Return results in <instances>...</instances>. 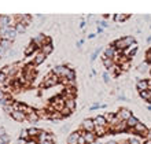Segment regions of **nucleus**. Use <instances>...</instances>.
Listing matches in <instances>:
<instances>
[{"label":"nucleus","mask_w":151,"mask_h":144,"mask_svg":"<svg viewBox=\"0 0 151 144\" xmlns=\"http://www.w3.org/2000/svg\"><path fill=\"white\" fill-rule=\"evenodd\" d=\"M0 36L3 37L4 40H10L12 41L17 37V30L15 28H6V29H0Z\"/></svg>","instance_id":"1"},{"label":"nucleus","mask_w":151,"mask_h":144,"mask_svg":"<svg viewBox=\"0 0 151 144\" xmlns=\"http://www.w3.org/2000/svg\"><path fill=\"white\" fill-rule=\"evenodd\" d=\"M135 43V39L132 36H127L124 37V39H119V40L115 41V47L119 48V49H125V48H128L129 45H132Z\"/></svg>","instance_id":"2"},{"label":"nucleus","mask_w":151,"mask_h":144,"mask_svg":"<svg viewBox=\"0 0 151 144\" xmlns=\"http://www.w3.org/2000/svg\"><path fill=\"white\" fill-rule=\"evenodd\" d=\"M58 84V76L51 73V74H48L45 78H44V82H43V87L44 88H50V87H54V85Z\"/></svg>","instance_id":"3"},{"label":"nucleus","mask_w":151,"mask_h":144,"mask_svg":"<svg viewBox=\"0 0 151 144\" xmlns=\"http://www.w3.org/2000/svg\"><path fill=\"white\" fill-rule=\"evenodd\" d=\"M83 128L85 132H92L95 129V124L92 120H84L83 121Z\"/></svg>","instance_id":"4"},{"label":"nucleus","mask_w":151,"mask_h":144,"mask_svg":"<svg viewBox=\"0 0 151 144\" xmlns=\"http://www.w3.org/2000/svg\"><path fill=\"white\" fill-rule=\"evenodd\" d=\"M133 129H135V132H136V133H139V135H143V136H146V135L148 133L147 128H146V125H144V124H140V122H139L137 125H136V126H135Z\"/></svg>","instance_id":"5"},{"label":"nucleus","mask_w":151,"mask_h":144,"mask_svg":"<svg viewBox=\"0 0 151 144\" xmlns=\"http://www.w3.org/2000/svg\"><path fill=\"white\" fill-rule=\"evenodd\" d=\"M10 16L7 15H0V29H6L10 26Z\"/></svg>","instance_id":"6"},{"label":"nucleus","mask_w":151,"mask_h":144,"mask_svg":"<svg viewBox=\"0 0 151 144\" xmlns=\"http://www.w3.org/2000/svg\"><path fill=\"white\" fill-rule=\"evenodd\" d=\"M68 70H69V69H66L65 66H58V67L54 70V74H56L58 77H62V78H65V76H66Z\"/></svg>","instance_id":"7"},{"label":"nucleus","mask_w":151,"mask_h":144,"mask_svg":"<svg viewBox=\"0 0 151 144\" xmlns=\"http://www.w3.org/2000/svg\"><path fill=\"white\" fill-rule=\"evenodd\" d=\"M80 136H81V135H80L78 132L70 133V135H69V139H68V143H69V144H77V141H78Z\"/></svg>","instance_id":"8"},{"label":"nucleus","mask_w":151,"mask_h":144,"mask_svg":"<svg viewBox=\"0 0 151 144\" xmlns=\"http://www.w3.org/2000/svg\"><path fill=\"white\" fill-rule=\"evenodd\" d=\"M11 117L15 121H18V122H21V121H24L25 118H26V115H25L24 112H21V111H12L11 112Z\"/></svg>","instance_id":"9"},{"label":"nucleus","mask_w":151,"mask_h":144,"mask_svg":"<svg viewBox=\"0 0 151 144\" xmlns=\"http://www.w3.org/2000/svg\"><path fill=\"white\" fill-rule=\"evenodd\" d=\"M93 124H95V126H102V128H104L107 122H106V118H104V117L99 115V117H96L95 120H93Z\"/></svg>","instance_id":"10"},{"label":"nucleus","mask_w":151,"mask_h":144,"mask_svg":"<svg viewBox=\"0 0 151 144\" xmlns=\"http://www.w3.org/2000/svg\"><path fill=\"white\" fill-rule=\"evenodd\" d=\"M54 51V45L50 43V44H44L43 47H41V54H44V55H50L51 52Z\"/></svg>","instance_id":"11"},{"label":"nucleus","mask_w":151,"mask_h":144,"mask_svg":"<svg viewBox=\"0 0 151 144\" xmlns=\"http://www.w3.org/2000/svg\"><path fill=\"white\" fill-rule=\"evenodd\" d=\"M119 118H122V120H125V121H128L129 118L132 117V112L129 111V110H127V108H122L121 111H119Z\"/></svg>","instance_id":"12"},{"label":"nucleus","mask_w":151,"mask_h":144,"mask_svg":"<svg viewBox=\"0 0 151 144\" xmlns=\"http://www.w3.org/2000/svg\"><path fill=\"white\" fill-rule=\"evenodd\" d=\"M104 58H110V59H114L115 58V48L114 47H109L106 51H104Z\"/></svg>","instance_id":"13"},{"label":"nucleus","mask_w":151,"mask_h":144,"mask_svg":"<svg viewBox=\"0 0 151 144\" xmlns=\"http://www.w3.org/2000/svg\"><path fill=\"white\" fill-rule=\"evenodd\" d=\"M83 136L85 137V141H87V144L93 143V141H95V139H96V135H93L92 132H85Z\"/></svg>","instance_id":"14"},{"label":"nucleus","mask_w":151,"mask_h":144,"mask_svg":"<svg viewBox=\"0 0 151 144\" xmlns=\"http://www.w3.org/2000/svg\"><path fill=\"white\" fill-rule=\"evenodd\" d=\"M65 106H66V108H68V111H73L76 108V100L74 99H68L66 102H65Z\"/></svg>","instance_id":"15"},{"label":"nucleus","mask_w":151,"mask_h":144,"mask_svg":"<svg viewBox=\"0 0 151 144\" xmlns=\"http://www.w3.org/2000/svg\"><path fill=\"white\" fill-rule=\"evenodd\" d=\"M54 107L56 108V110H63L65 108V100L60 99V97H56L55 99V104H54Z\"/></svg>","instance_id":"16"},{"label":"nucleus","mask_w":151,"mask_h":144,"mask_svg":"<svg viewBox=\"0 0 151 144\" xmlns=\"http://www.w3.org/2000/svg\"><path fill=\"white\" fill-rule=\"evenodd\" d=\"M136 49H137V45H136V43H133L132 45H129L128 48H125V55H133L136 52Z\"/></svg>","instance_id":"17"},{"label":"nucleus","mask_w":151,"mask_h":144,"mask_svg":"<svg viewBox=\"0 0 151 144\" xmlns=\"http://www.w3.org/2000/svg\"><path fill=\"white\" fill-rule=\"evenodd\" d=\"M44 59H45V55L40 52V54H37V55H36L35 60H33V63H35V64H41L44 62Z\"/></svg>","instance_id":"18"},{"label":"nucleus","mask_w":151,"mask_h":144,"mask_svg":"<svg viewBox=\"0 0 151 144\" xmlns=\"http://www.w3.org/2000/svg\"><path fill=\"white\" fill-rule=\"evenodd\" d=\"M137 88H139L140 92H143V91H147V88H148V82H147V81H144V80L139 81V82H137Z\"/></svg>","instance_id":"19"},{"label":"nucleus","mask_w":151,"mask_h":144,"mask_svg":"<svg viewBox=\"0 0 151 144\" xmlns=\"http://www.w3.org/2000/svg\"><path fill=\"white\" fill-rule=\"evenodd\" d=\"M137 124H139V121H137V118H135L133 115H132L131 118L127 121V125H128V126H131V128H135Z\"/></svg>","instance_id":"20"},{"label":"nucleus","mask_w":151,"mask_h":144,"mask_svg":"<svg viewBox=\"0 0 151 144\" xmlns=\"http://www.w3.org/2000/svg\"><path fill=\"white\" fill-rule=\"evenodd\" d=\"M103 64H104V67L111 69L113 66H114V62H113V59H110V58H104V59H103Z\"/></svg>","instance_id":"21"},{"label":"nucleus","mask_w":151,"mask_h":144,"mask_svg":"<svg viewBox=\"0 0 151 144\" xmlns=\"http://www.w3.org/2000/svg\"><path fill=\"white\" fill-rule=\"evenodd\" d=\"M65 78H66L68 81H73V80L76 78V74H74V72H73L72 69H69V70H68V73H66Z\"/></svg>","instance_id":"22"},{"label":"nucleus","mask_w":151,"mask_h":144,"mask_svg":"<svg viewBox=\"0 0 151 144\" xmlns=\"http://www.w3.org/2000/svg\"><path fill=\"white\" fill-rule=\"evenodd\" d=\"M35 51H36V45L33 44V43L25 48V54H26V55H30V54H33Z\"/></svg>","instance_id":"23"},{"label":"nucleus","mask_w":151,"mask_h":144,"mask_svg":"<svg viewBox=\"0 0 151 144\" xmlns=\"http://www.w3.org/2000/svg\"><path fill=\"white\" fill-rule=\"evenodd\" d=\"M0 45L4 48V49H8V48L11 47V41L10 40H4V39H1L0 40Z\"/></svg>","instance_id":"24"},{"label":"nucleus","mask_w":151,"mask_h":144,"mask_svg":"<svg viewBox=\"0 0 151 144\" xmlns=\"http://www.w3.org/2000/svg\"><path fill=\"white\" fill-rule=\"evenodd\" d=\"M15 30H17V33H24L25 30H26V28H25L24 24L18 22V24H17V26H15Z\"/></svg>","instance_id":"25"},{"label":"nucleus","mask_w":151,"mask_h":144,"mask_svg":"<svg viewBox=\"0 0 151 144\" xmlns=\"http://www.w3.org/2000/svg\"><path fill=\"white\" fill-rule=\"evenodd\" d=\"M140 96L146 100H151V91H143V92H140Z\"/></svg>","instance_id":"26"},{"label":"nucleus","mask_w":151,"mask_h":144,"mask_svg":"<svg viewBox=\"0 0 151 144\" xmlns=\"http://www.w3.org/2000/svg\"><path fill=\"white\" fill-rule=\"evenodd\" d=\"M28 132H29V136H39L40 133V130L39 129H36V128H30V129H28Z\"/></svg>","instance_id":"27"},{"label":"nucleus","mask_w":151,"mask_h":144,"mask_svg":"<svg viewBox=\"0 0 151 144\" xmlns=\"http://www.w3.org/2000/svg\"><path fill=\"white\" fill-rule=\"evenodd\" d=\"M96 129V135L98 136H103V133L106 132V128H102V126H95Z\"/></svg>","instance_id":"28"},{"label":"nucleus","mask_w":151,"mask_h":144,"mask_svg":"<svg viewBox=\"0 0 151 144\" xmlns=\"http://www.w3.org/2000/svg\"><path fill=\"white\" fill-rule=\"evenodd\" d=\"M28 118H29V120H30V121H33V122H36V121H37V118H39V117H37V114H36V112H35V111H32V112H30V114H29V115H28Z\"/></svg>","instance_id":"29"},{"label":"nucleus","mask_w":151,"mask_h":144,"mask_svg":"<svg viewBox=\"0 0 151 144\" xmlns=\"http://www.w3.org/2000/svg\"><path fill=\"white\" fill-rule=\"evenodd\" d=\"M128 125L125 124V122H119V125H117L115 126V130H125V128H127Z\"/></svg>","instance_id":"30"},{"label":"nucleus","mask_w":151,"mask_h":144,"mask_svg":"<svg viewBox=\"0 0 151 144\" xmlns=\"http://www.w3.org/2000/svg\"><path fill=\"white\" fill-rule=\"evenodd\" d=\"M6 80H7V76L0 72V85H1V84H6Z\"/></svg>","instance_id":"31"},{"label":"nucleus","mask_w":151,"mask_h":144,"mask_svg":"<svg viewBox=\"0 0 151 144\" xmlns=\"http://www.w3.org/2000/svg\"><path fill=\"white\" fill-rule=\"evenodd\" d=\"M127 19V15H124V14H117L115 15V21H124Z\"/></svg>","instance_id":"32"},{"label":"nucleus","mask_w":151,"mask_h":144,"mask_svg":"<svg viewBox=\"0 0 151 144\" xmlns=\"http://www.w3.org/2000/svg\"><path fill=\"white\" fill-rule=\"evenodd\" d=\"M129 144H142L140 143L139 139H135V137H132V139H129V141H128Z\"/></svg>","instance_id":"33"},{"label":"nucleus","mask_w":151,"mask_h":144,"mask_svg":"<svg viewBox=\"0 0 151 144\" xmlns=\"http://www.w3.org/2000/svg\"><path fill=\"white\" fill-rule=\"evenodd\" d=\"M28 137H29L28 130H22V132H21V139H28Z\"/></svg>","instance_id":"34"},{"label":"nucleus","mask_w":151,"mask_h":144,"mask_svg":"<svg viewBox=\"0 0 151 144\" xmlns=\"http://www.w3.org/2000/svg\"><path fill=\"white\" fill-rule=\"evenodd\" d=\"M77 144H87V141H85V137L81 135L80 136V139H78V141H77Z\"/></svg>","instance_id":"35"},{"label":"nucleus","mask_w":151,"mask_h":144,"mask_svg":"<svg viewBox=\"0 0 151 144\" xmlns=\"http://www.w3.org/2000/svg\"><path fill=\"white\" fill-rule=\"evenodd\" d=\"M1 139H3V141H4V143H8V141H10V137H8V135H7V133H6V135H4V136L1 137Z\"/></svg>","instance_id":"36"},{"label":"nucleus","mask_w":151,"mask_h":144,"mask_svg":"<svg viewBox=\"0 0 151 144\" xmlns=\"http://www.w3.org/2000/svg\"><path fill=\"white\" fill-rule=\"evenodd\" d=\"M146 67H147V63H143V64H142V66H140V69H139V70H140V72H146V70H147V69H146Z\"/></svg>","instance_id":"37"},{"label":"nucleus","mask_w":151,"mask_h":144,"mask_svg":"<svg viewBox=\"0 0 151 144\" xmlns=\"http://www.w3.org/2000/svg\"><path fill=\"white\" fill-rule=\"evenodd\" d=\"M28 143V140H26V139H21L19 137V140H18V144H26Z\"/></svg>","instance_id":"38"},{"label":"nucleus","mask_w":151,"mask_h":144,"mask_svg":"<svg viewBox=\"0 0 151 144\" xmlns=\"http://www.w3.org/2000/svg\"><path fill=\"white\" fill-rule=\"evenodd\" d=\"M147 59H148V62H150V64H151V49H148V52H147Z\"/></svg>","instance_id":"39"},{"label":"nucleus","mask_w":151,"mask_h":144,"mask_svg":"<svg viewBox=\"0 0 151 144\" xmlns=\"http://www.w3.org/2000/svg\"><path fill=\"white\" fill-rule=\"evenodd\" d=\"M4 135H6V130H4L3 128H0V137H3Z\"/></svg>","instance_id":"40"},{"label":"nucleus","mask_w":151,"mask_h":144,"mask_svg":"<svg viewBox=\"0 0 151 144\" xmlns=\"http://www.w3.org/2000/svg\"><path fill=\"white\" fill-rule=\"evenodd\" d=\"M26 144H37V141L36 140H28V143Z\"/></svg>","instance_id":"41"},{"label":"nucleus","mask_w":151,"mask_h":144,"mask_svg":"<svg viewBox=\"0 0 151 144\" xmlns=\"http://www.w3.org/2000/svg\"><path fill=\"white\" fill-rule=\"evenodd\" d=\"M4 51H6V49H4V48L1 47V45H0V55H3V54H4Z\"/></svg>","instance_id":"42"},{"label":"nucleus","mask_w":151,"mask_h":144,"mask_svg":"<svg viewBox=\"0 0 151 144\" xmlns=\"http://www.w3.org/2000/svg\"><path fill=\"white\" fill-rule=\"evenodd\" d=\"M3 97H4V92L1 91V88H0V99H3Z\"/></svg>","instance_id":"43"},{"label":"nucleus","mask_w":151,"mask_h":144,"mask_svg":"<svg viewBox=\"0 0 151 144\" xmlns=\"http://www.w3.org/2000/svg\"><path fill=\"white\" fill-rule=\"evenodd\" d=\"M41 144H54V141H43Z\"/></svg>","instance_id":"44"},{"label":"nucleus","mask_w":151,"mask_h":144,"mask_svg":"<svg viewBox=\"0 0 151 144\" xmlns=\"http://www.w3.org/2000/svg\"><path fill=\"white\" fill-rule=\"evenodd\" d=\"M0 144H7V143H4V141H3V139L0 137Z\"/></svg>","instance_id":"45"},{"label":"nucleus","mask_w":151,"mask_h":144,"mask_svg":"<svg viewBox=\"0 0 151 144\" xmlns=\"http://www.w3.org/2000/svg\"><path fill=\"white\" fill-rule=\"evenodd\" d=\"M147 136H148V137H150V139H151V130H148V135H147Z\"/></svg>","instance_id":"46"},{"label":"nucleus","mask_w":151,"mask_h":144,"mask_svg":"<svg viewBox=\"0 0 151 144\" xmlns=\"http://www.w3.org/2000/svg\"><path fill=\"white\" fill-rule=\"evenodd\" d=\"M148 88H151V80L148 81Z\"/></svg>","instance_id":"47"},{"label":"nucleus","mask_w":151,"mask_h":144,"mask_svg":"<svg viewBox=\"0 0 151 144\" xmlns=\"http://www.w3.org/2000/svg\"><path fill=\"white\" fill-rule=\"evenodd\" d=\"M146 144H151V140H150V141H147V143H146Z\"/></svg>","instance_id":"48"},{"label":"nucleus","mask_w":151,"mask_h":144,"mask_svg":"<svg viewBox=\"0 0 151 144\" xmlns=\"http://www.w3.org/2000/svg\"><path fill=\"white\" fill-rule=\"evenodd\" d=\"M124 144H129V143H124Z\"/></svg>","instance_id":"49"}]
</instances>
